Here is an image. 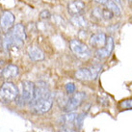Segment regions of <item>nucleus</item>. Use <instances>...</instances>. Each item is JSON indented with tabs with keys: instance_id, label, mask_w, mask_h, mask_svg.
Returning <instances> with one entry per match:
<instances>
[{
	"instance_id": "nucleus-12",
	"label": "nucleus",
	"mask_w": 132,
	"mask_h": 132,
	"mask_svg": "<svg viewBox=\"0 0 132 132\" xmlns=\"http://www.w3.org/2000/svg\"><path fill=\"white\" fill-rule=\"evenodd\" d=\"M11 34L15 38V39H18L19 40H22V42H24L26 40V31H25V27L23 26V24L21 23H18V24H15L14 25V27L12 28V31H10Z\"/></svg>"
},
{
	"instance_id": "nucleus-13",
	"label": "nucleus",
	"mask_w": 132,
	"mask_h": 132,
	"mask_svg": "<svg viewBox=\"0 0 132 132\" xmlns=\"http://www.w3.org/2000/svg\"><path fill=\"white\" fill-rule=\"evenodd\" d=\"M27 52L32 61H40V60H44V53L43 52V50L36 45H30L27 48Z\"/></svg>"
},
{
	"instance_id": "nucleus-26",
	"label": "nucleus",
	"mask_w": 132,
	"mask_h": 132,
	"mask_svg": "<svg viewBox=\"0 0 132 132\" xmlns=\"http://www.w3.org/2000/svg\"><path fill=\"white\" fill-rule=\"evenodd\" d=\"M113 1L115 2V3H117L118 5H121V0H113Z\"/></svg>"
},
{
	"instance_id": "nucleus-27",
	"label": "nucleus",
	"mask_w": 132,
	"mask_h": 132,
	"mask_svg": "<svg viewBox=\"0 0 132 132\" xmlns=\"http://www.w3.org/2000/svg\"><path fill=\"white\" fill-rule=\"evenodd\" d=\"M130 21L132 22V16H131V18H130Z\"/></svg>"
},
{
	"instance_id": "nucleus-1",
	"label": "nucleus",
	"mask_w": 132,
	"mask_h": 132,
	"mask_svg": "<svg viewBox=\"0 0 132 132\" xmlns=\"http://www.w3.org/2000/svg\"><path fill=\"white\" fill-rule=\"evenodd\" d=\"M35 91V84L30 81H22L19 90V102L21 105L32 103Z\"/></svg>"
},
{
	"instance_id": "nucleus-6",
	"label": "nucleus",
	"mask_w": 132,
	"mask_h": 132,
	"mask_svg": "<svg viewBox=\"0 0 132 132\" xmlns=\"http://www.w3.org/2000/svg\"><path fill=\"white\" fill-rule=\"evenodd\" d=\"M100 68L92 67V68H82L75 72V77L79 80H94L98 74Z\"/></svg>"
},
{
	"instance_id": "nucleus-15",
	"label": "nucleus",
	"mask_w": 132,
	"mask_h": 132,
	"mask_svg": "<svg viewBox=\"0 0 132 132\" xmlns=\"http://www.w3.org/2000/svg\"><path fill=\"white\" fill-rule=\"evenodd\" d=\"M77 117V114L74 112H67V114L63 115L61 117V121L64 123V125H69V126H72V125L75 121V119Z\"/></svg>"
},
{
	"instance_id": "nucleus-11",
	"label": "nucleus",
	"mask_w": 132,
	"mask_h": 132,
	"mask_svg": "<svg viewBox=\"0 0 132 132\" xmlns=\"http://www.w3.org/2000/svg\"><path fill=\"white\" fill-rule=\"evenodd\" d=\"M106 39L107 36L104 33H95L90 38V44L96 49L102 48L106 44Z\"/></svg>"
},
{
	"instance_id": "nucleus-10",
	"label": "nucleus",
	"mask_w": 132,
	"mask_h": 132,
	"mask_svg": "<svg viewBox=\"0 0 132 132\" xmlns=\"http://www.w3.org/2000/svg\"><path fill=\"white\" fill-rule=\"evenodd\" d=\"M85 9V3L81 0H73L68 4V12L70 15L75 16V15H80Z\"/></svg>"
},
{
	"instance_id": "nucleus-3",
	"label": "nucleus",
	"mask_w": 132,
	"mask_h": 132,
	"mask_svg": "<svg viewBox=\"0 0 132 132\" xmlns=\"http://www.w3.org/2000/svg\"><path fill=\"white\" fill-rule=\"evenodd\" d=\"M70 47L71 51L74 53V55L77 56L78 58L87 60L91 57V50L86 44L81 42L78 39H72L70 42Z\"/></svg>"
},
{
	"instance_id": "nucleus-22",
	"label": "nucleus",
	"mask_w": 132,
	"mask_h": 132,
	"mask_svg": "<svg viewBox=\"0 0 132 132\" xmlns=\"http://www.w3.org/2000/svg\"><path fill=\"white\" fill-rule=\"evenodd\" d=\"M51 18V14L48 10H44L40 13V19H44V20H46V19H49Z\"/></svg>"
},
{
	"instance_id": "nucleus-2",
	"label": "nucleus",
	"mask_w": 132,
	"mask_h": 132,
	"mask_svg": "<svg viewBox=\"0 0 132 132\" xmlns=\"http://www.w3.org/2000/svg\"><path fill=\"white\" fill-rule=\"evenodd\" d=\"M19 95V89L12 82H5L0 88V101L11 102L15 100Z\"/></svg>"
},
{
	"instance_id": "nucleus-18",
	"label": "nucleus",
	"mask_w": 132,
	"mask_h": 132,
	"mask_svg": "<svg viewBox=\"0 0 132 132\" xmlns=\"http://www.w3.org/2000/svg\"><path fill=\"white\" fill-rule=\"evenodd\" d=\"M114 15H115L113 14V12L110 11V10L107 9V8L101 10V18L104 19H106V20H110V19H112L114 18Z\"/></svg>"
},
{
	"instance_id": "nucleus-7",
	"label": "nucleus",
	"mask_w": 132,
	"mask_h": 132,
	"mask_svg": "<svg viewBox=\"0 0 132 132\" xmlns=\"http://www.w3.org/2000/svg\"><path fill=\"white\" fill-rule=\"evenodd\" d=\"M15 25V15L10 11H5L0 16V28L4 33L10 32Z\"/></svg>"
},
{
	"instance_id": "nucleus-20",
	"label": "nucleus",
	"mask_w": 132,
	"mask_h": 132,
	"mask_svg": "<svg viewBox=\"0 0 132 132\" xmlns=\"http://www.w3.org/2000/svg\"><path fill=\"white\" fill-rule=\"evenodd\" d=\"M120 107L122 108V109H130V108H132V98H127L122 100L120 103Z\"/></svg>"
},
{
	"instance_id": "nucleus-25",
	"label": "nucleus",
	"mask_w": 132,
	"mask_h": 132,
	"mask_svg": "<svg viewBox=\"0 0 132 132\" xmlns=\"http://www.w3.org/2000/svg\"><path fill=\"white\" fill-rule=\"evenodd\" d=\"M0 48H3V39L0 36Z\"/></svg>"
},
{
	"instance_id": "nucleus-17",
	"label": "nucleus",
	"mask_w": 132,
	"mask_h": 132,
	"mask_svg": "<svg viewBox=\"0 0 132 132\" xmlns=\"http://www.w3.org/2000/svg\"><path fill=\"white\" fill-rule=\"evenodd\" d=\"M72 22H73L75 25H77L78 27H81V28H84V27H86V26L88 25L87 20L85 19V18L80 15L73 16L72 18Z\"/></svg>"
},
{
	"instance_id": "nucleus-4",
	"label": "nucleus",
	"mask_w": 132,
	"mask_h": 132,
	"mask_svg": "<svg viewBox=\"0 0 132 132\" xmlns=\"http://www.w3.org/2000/svg\"><path fill=\"white\" fill-rule=\"evenodd\" d=\"M51 95H53V94L50 92V89L48 87V85L44 81H40L35 85V91H34V97L33 100H32V104L35 102H38L40 100L47 98Z\"/></svg>"
},
{
	"instance_id": "nucleus-14",
	"label": "nucleus",
	"mask_w": 132,
	"mask_h": 132,
	"mask_svg": "<svg viewBox=\"0 0 132 132\" xmlns=\"http://www.w3.org/2000/svg\"><path fill=\"white\" fill-rule=\"evenodd\" d=\"M19 74V68L15 65H8L2 70V77L5 79H12L18 76Z\"/></svg>"
},
{
	"instance_id": "nucleus-19",
	"label": "nucleus",
	"mask_w": 132,
	"mask_h": 132,
	"mask_svg": "<svg viewBox=\"0 0 132 132\" xmlns=\"http://www.w3.org/2000/svg\"><path fill=\"white\" fill-rule=\"evenodd\" d=\"M85 113H82L80 115H77L76 119H75V121H74V125L77 129H79L82 127V125H83V121H84L85 118Z\"/></svg>"
},
{
	"instance_id": "nucleus-8",
	"label": "nucleus",
	"mask_w": 132,
	"mask_h": 132,
	"mask_svg": "<svg viewBox=\"0 0 132 132\" xmlns=\"http://www.w3.org/2000/svg\"><path fill=\"white\" fill-rule=\"evenodd\" d=\"M53 100H54V95H51L49 97L43 100H40L38 102L33 103L34 110L36 111L38 114H44L48 112L51 108L52 104H53Z\"/></svg>"
},
{
	"instance_id": "nucleus-16",
	"label": "nucleus",
	"mask_w": 132,
	"mask_h": 132,
	"mask_svg": "<svg viewBox=\"0 0 132 132\" xmlns=\"http://www.w3.org/2000/svg\"><path fill=\"white\" fill-rule=\"evenodd\" d=\"M107 9H109L110 11L113 12V14L115 15H121V9L119 7V5L117 3H115L114 1H111V0H108V2L106 3Z\"/></svg>"
},
{
	"instance_id": "nucleus-5",
	"label": "nucleus",
	"mask_w": 132,
	"mask_h": 132,
	"mask_svg": "<svg viewBox=\"0 0 132 132\" xmlns=\"http://www.w3.org/2000/svg\"><path fill=\"white\" fill-rule=\"evenodd\" d=\"M85 98H86V94L85 93H75L70 97L68 98L66 105L64 106V110L66 112H73L74 110H76L77 108L82 104V102L84 101Z\"/></svg>"
},
{
	"instance_id": "nucleus-23",
	"label": "nucleus",
	"mask_w": 132,
	"mask_h": 132,
	"mask_svg": "<svg viewBox=\"0 0 132 132\" xmlns=\"http://www.w3.org/2000/svg\"><path fill=\"white\" fill-rule=\"evenodd\" d=\"M58 132H77L72 126H69V125H64L62 128L60 129Z\"/></svg>"
},
{
	"instance_id": "nucleus-24",
	"label": "nucleus",
	"mask_w": 132,
	"mask_h": 132,
	"mask_svg": "<svg viewBox=\"0 0 132 132\" xmlns=\"http://www.w3.org/2000/svg\"><path fill=\"white\" fill-rule=\"evenodd\" d=\"M95 1V3H98L100 5H106V3L108 2V0H93Z\"/></svg>"
},
{
	"instance_id": "nucleus-9",
	"label": "nucleus",
	"mask_w": 132,
	"mask_h": 132,
	"mask_svg": "<svg viewBox=\"0 0 132 132\" xmlns=\"http://www.w3.org/2000/svg\"><path fill=\"white\" fill-rule=\"evenodd\" d=\"M114 49V40L112 37H107L106 44L102 48H98L95 51V56L99 59H105L110 56Z\"/></svg>"
},
{
	"instance_id": "nucleus-21",
	"label": "nucleus",
	"mask_w": 132,
	"mask_h": 132,
	"mask_svg": "<svg viewBox=\"0 0 132 132\" xmlns=\"http://www.w3.org/2000/svg\"><path fill=\"white\" fill-rule=\"evenodd\" d=\"M65 89H66L67 94H69V95H72V94L75 92L76 87H75L74 83H72V82H70V83H67V84H66V86H65Z\"/></svg>"
}]
</instances>
